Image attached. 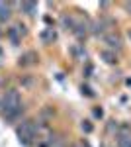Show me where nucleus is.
<instances>
[{"label": "nucleus", "instance_id": "1", "mask_svg": "<svg viewBox=\"0 0 131 147\" xmlns=\"http://www.w3.org/2000/svg\"><path fill=\"white\" fill-rule=\"evenodd\" d=\"M0 108H2V112H4V116H6L8 120H16V118H18V116L24 112V108H22V98H20L18 90L10 88V90L6 92V94L2 96Z\"/></svg>", "mask_w": 131, "mask_h": 147}, {"label": "nucleus", "instance_id": "2", "mask_svg": "<svg viewBox=\"0 0 131 147\" xmlns=\"http://www.w3.org/2000/svg\"><path fill=\"white\" fill-rule=\"evenodd\" d=\"M39 131H41V124H37L35 120H26L16 127V134L20 141H24V145H32L33 139L39 137Z\"/></svg>", "mask_w": 131, "mask_h": 147}, {"label": "nucleus", "instance_id": "3", "mask_svg": "<svg viewBox=\"0 0 131 147\" xmlns=\"http://www.w3.org/2000/svg\"><path fill=\"white\" fill-rule=\"evenodd\" d=\"M118 147H131V134H123L121 131L118 136Z\"/></svg>", "mask_w": 131, "mask_h": 147}, {"label": "nucleus", "instance_id": "4", "mask_svg": "<svg viewBox=\"0 0 131 147\" xmlns=\"http://www.w3.org/2000/svg\"><path fill=\"white\" fill-rule=\"evenodd\" d=\"M104 41H106L110 47H114V49H120V45H121L120 37H118V35H112V34L106 35V37H104Z\"/></svg>", "mask_w": 131, "mask_h": 147}, {"label": "nucleus", "instance_id": "5", "mask_svg": "<svg viewBox=\"0 0 131 147\" xmlns=\"http://www.w3.org/2000/svg\"><path fill=\"white\" fill-rule=\"evenodd\" d=\"M10 18V4L0 2V22H6Z\"/></svg>", "mask_w": 131, "mask_h": 147}, {"label": "nucleus", "instance_id": "6", "mask_svg": "<svg viewBox=\"0 0 131 147\" xmlns=\"http://www.w3.org/2000/svg\"><path fill=\"white\" fill-rule=\"evenodd\" d=\"M24 10H26V14H33V12L37 10V4L35 2H24V4H20Z\"/></svg>", "mask_w": 131, "mask_h": 147}, {"label": "nucleus", "instance_id": "7", "mask_svg": "<svg viewBox=\"0 0 131 147\" xmlns=\"http://www.w3.org/2000/svg\"><path fill=\"white\" fill-rule=\"evenodd\" d=\"M22 59L24 61H20V65H32V63H35V53H26Z\"/></svg>", "mask_w": 131, "mask_h": 147}, {"label": "nucleus", "instance_id": "8", "mask_svg": "<svg viewBox=\"0 0 131 147\" xmlns=\"http://www.w3.org/2000/svg\"><path fill=\"white\" fill-rule=\"evenodd\" d=\"M8 37H10L12 43H18V35H16V30H14V28H10V30H8Z\"/></svg>", "mask_w": 131, "mask_h": 147}, {"label": "nucleus", "instance_id": "9", "mask_svg": "<svg viewBox=\"0 0 131 147\" xmlns=\"http://www.w3.org/2000/svg\"><path fill=\"white\" fill-rule=\"evenodd\" d=\"M102 55L106 57V61H108V63H112V65L118 61V59H114V55H112V53H108V51H102Z\"/></svg>", "mask_w": 131, "mask_h": 147}, {"label": "nucleus", "instance_id": "10", "mask_svg": "<svg viewBox=\"0 0 131 147\" xmlns=\"http://www.w3.org/2000/svg\"><path fill=\"white\" fill-rule=\"evenodd\" d=\"M82 129H84L86 134H90V131H92V125L88 124V122H82Z\"/></svg>", "mask_w": 131, "mask_h": 147}, {"label": "nucleus", "instance_id": "11", "mask_svg": "<svg viewBox=\"0 0 131 147\" xmlns=\"http://www.w3.org/2000/svg\"><path fill=\"white\" fill-rule=\"evenodd\" d=\"M43 39H55V34H53V32H45Z\"/></svg>", "mask_w": 131, "mask_h": 147}, {"label": "nucleus", "instance_id": "12", "mask_svg": "<svg viewBox=\"0 0 131 147\" xmlns=\"http://www.w3.org/2000/svg\"><path fill=\"white\" fill-rule=\"evenodd\" d=\"M32 82H33V79H30V77L24 79V84H26V86H32Z\"/></svg>", "mask_w": 131, "mask_h": 147}, {"label": "nucleus", "instance_id": "13", "mask_svg": "<svg viewBox=\"0 0 131 147\" xmlns=\"http://www.w3.org/2000/svg\"><path fill=\"white\" fill-rule=\"evenodd\" d=\"M102 108H96V110H94V116H96V118H102Z\"/></svg>", "mask_w": 131, "mask_h": 147}, {"label": "nucleus", "instance_id": "14", "mask_svg": "<svg viewBox=\"0 0 131 147\" xmlns=\"http://www.w3.org/2000/svg\"><path fill=\"white\" fill-rule=\"evenodd\" d=\"M125 10H129V14H131V2H125Z\"/></svg>", "mask_w": 131, "mask_h": 147}, {"label": "nucleus", "instance_id": "15", "mask_svg": "<svg viewBox=\"0 0 131 147\" xmlns=\"http://www.w3.org/2000/svg\"><path fill=\"white\" fill-rule=\"evenodd\" d=\"M129 37H131V32H129Z\"/></svg>", "mask_w": 131, "mask_h": 147}]
</instances>
